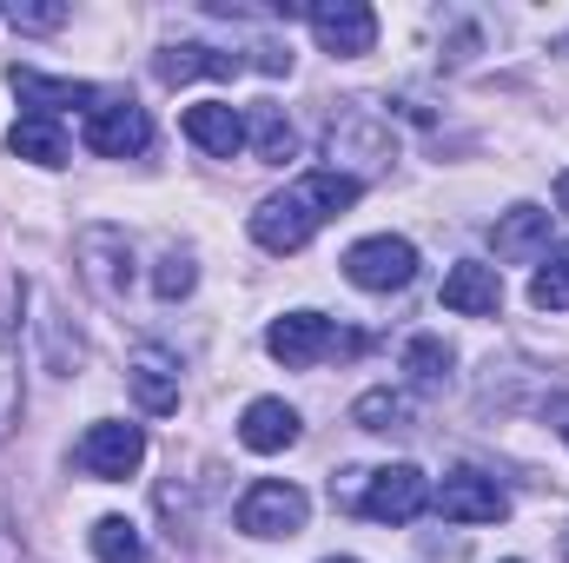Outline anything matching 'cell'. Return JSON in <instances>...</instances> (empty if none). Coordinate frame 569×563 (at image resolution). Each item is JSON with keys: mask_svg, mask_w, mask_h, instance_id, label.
Listing matches in <instances>:
<instances>
[{"mask_svg": "<svg viewBox=\"0 0 569 563\" xmlns=\"http://www.w3.org/2000/svg\"><path fill=\"white\" fill-rule=\"evenodd\" d=\"M252 67H259V73H291V53L272 47V40H259V47H252Z\"/></svg>", "mask_w": 569, "mask_h": 563, "instance_id": "83f0119b", "label": "cell"}, {"mask_svg": "<svg viewBox=\"0 0 569 563\" xmlns=\"http://www.w3.org/2000/svg\"><path fill=\"white\" fill-rule=\"evenodd\" d=\"M325 563H351V557H325Z\"/></svg>", "mask_w": 569, "mask_h": 563, "instance_id": "4dcf8cb0", "label": "cell"}, {"mask_svg": "<svg viewBox=\"0 0 569 563\" xmlns=\"http://www.w3.org/2000/svg\"><path fill=\"white\" fill-rule=\"evenodd\" d=\"M186 140L199 146V152H212V159H232L239 146H246V113L239 107H226V100H199V107H186Z\"/></svg>", "mask_w": 569, "mask_h": 563, "instance_id": "4fadbf2b", "label": "cell"}, {"mask_svg": "<svg viewBox=\"0 0 569 563\" xmlns=\"http://www.w3.org/2000/svg\"><path fill=\"white\" fill-rule=\"evenodd\" d=\"M443 305L463 312V318H497V312H503V279H497V266L457 259V266L443 273Z\"/></svg>", "mask_w": 569, "mask_h": 563, "instance_id": "7c38bea8", "label": "cell"}, {"mask_svg": "<svg viewBox=\"0 0 569 563\" xmlns=\"http://www.w3.org/2000/svg\"><path fill=\"white\" fill-rule=\"evenodd\" d=\"M0 531H7V504H0Z\"/></svg>", "mask_w": 569, "mask_h": 563, "instance_id": "f546056e", "label": "cell"}, {"mask_svg": "<svg viewBox=\"0 0 569 563\" xmlns=\"http://www.w3.org/2000/svg\"><path fill=\"white\" fill-rule=\"evenodd\" d=\"M20 424V345L0 332V437Z\"/></svg>", "mask_w": 569, "mask_h": 563, "instance_id": "d4e9b609", "label": "cell"}, {"mask_svg": "<svg viewBox=\"0 0 569 563\" xmlns=\"http://www.w3.org/2000/svg\"><path fill=\"white\" fill-rule=\"evenodd\" d=\"M557 206H563V213H569V172H563V179H557Z\"/></svg>", "mask_w": 569, "mask_h": 563, "instance_id": "f1b7e54d", "label": "cell"}, {"mask_svg": "<svg viewBox=\"0 0 569 563\" xmlns=\"http://www.w3.org/2000/svg\"><path fill=\"white\" fill-rule=\"evenodd\" d=\"M450 365H457V358H450V345H443L437 332H418V338H405V372H411L425 392H437V385L450 378Z\"/></svg>", "mask_w": 569, "mask_h": 563, "instance_id": "7402d4cb", "label": "cell"}, {"mask_svg": "<svg viewBox=\"0 0 569 563\" xmlns=\"http://www.w3.org/2000/svg\"><path fill=\"white\" fill-rule=\"evenodd\" d=\"M563 557H569V537H563Z\"/></svg>", "mask_w": 569, "mask_h": 563, "instance_id": "1f68e13d", "label": "cell"}, {"mask_svg": "<svg viewBox=\"0 0 569 563\" xmlns=\"http://www.w3.org/2000/svg\"><path fill=\"white\" fill-rule=\"evenodd\" d=\"M305 517H311V497H305L298 484H284V477H266V484H252V491L239 497V531L259 537V544L298 537Z\"/></svg>", "mask_w": 569, "mask_h": 563, "instance_id": "277c9868", "label": "cell"}, {"mask_svg": "<svg viewBox=\"0 0 569 563\" xmlns=\"http://www.w3.org/2000/svg\"><path fill=\"white\" fill-rule=\"evenodd\" d=\"M305 20H311L318 47H325V53H338V60H358V53H371V47H378V13H371L365 0H311V7H305Z\"/></svg>", "mask_w": 569, "mask_h": 563, "instance_id": "9c48e42d", "label": "cell"}, {"mask_svg": "<svg viewBox=\"0 0 569 563\" xmlns=\"http://www.w3.org/2000/svg\"><path fill=\"white\" fill-rule=\"evenodd\" d=\"M73 259H80V279L93 285L100 298H127V285H133V246H127L120 226H87L73 239Z\"/></svg>", "mask_w": 569, "mask_h": 563, "instance_id": "30bf717a", "label": "cell"}, {"mask_svg": "<svg viewBox=\"0 0 569 563\" xmlns=\"http://www.w3.org/2000/svg\"><path fill=\"white\" fill-rule=\"evenodd\" d=\"M239 67H246L239 53H219V47H199V40L166 47V53L152 60V73H159V80H172V87H179V80H232Z\"/></svg>", "mask_w": 569, "mask_h": 563, "instance_id": "e0dca14e", "label": "cell"}, {"mask_svg": "<svg viewBox=\"0 0 569 563\" xmlns=\"http://www.w3.org/2000/svg\"><path fill=\"white\" fill-rule=\"evenodd\" d=\"M298 412L284 405V398H252L246 405V418H239V444L246 451H259V457H272V451H291L298 444Z\"/></svg>", "mask_w": 569, "mask_h": 563, "instance_id": "9a60e30c", "label": "cell"}, {"mask_svg": "<svg viewBox=\"0 0 569 563\" xmlns=\"http://www.w3.org/2000/svg\"><path fill=\"white\" fill-rule=\"evenodd\" d=\"M331 159L385 166V159H398V140H391V127H378L371 113H345V120H331Z\"/></svg>", "mask_w": 569, "mask_h": 563, "instance_id": "ac0fdd59", "label": "cell"}, {"mask_svg": "<svg viewBox=\"0 0 569 563\" xmlns=\"http://www.w3.org/2000/svg\"><path fill=\"white\" fill-rule=\"evenodd\" d=\"M490 246H497V259H510V266L543 259V253H550V213H543V206H510V213L490 226Z\"/></svg>", "mask_w": 569, "mask_h": 563, "instance_id": "5bb4252c", "label": "cell"}, {"mask_svg": "<svg viewBox=\"0 0 569 563\" xmlns=\"http://www.w3.org/2000/svg\"><path fill=\"white\" fill-rule=\"evenodd\" d=\"M7 87L20 93V107H27L33 120H53V113H67V107H93V100H100V87H87V80H53V73H33V67H7Z\"/></svg>", "mask_w": 569, "mask_h": 563, "instance_id": "8fae6325", "label": "cell"}, {"mask_svg": "<svg viewBox=\"0 0 569 563\" xmlns=\"http://www.w3.org/2000/svg\"><path fill=\"white\" fill-rule=\"evenodd\" d=\"M192 285H199V273H192V253H166V259H159V273H152V292H159L166 305H172V298H186Z\"/></svg>", "mask_w": 569, "mask_h": 563, "instance_id": "484cf974", "label": "cell"}, {"mask_svg": "<svg viewBox=\"0 0 569 563\" xmlns=\"http://www.w3.org/2000/svg\"><path fill=\"white\" fill-rule=\"evenodd\" d=\"M93 557L100 563H140L146 557L140 531H133L127 517H100V524H93Z\"/></svg>", "mask_w": 569, "mask_h": 563, "instance_id": "cb8c5ba5", "label": "cell"}, {"mask_svg": "<svg viewBox=\"0 0 569 563\" xmlns=\"http://www.w3.org/2000/svg\"><path fill=\"white\" fill-rule=\"evenodd\" d=\"M345 279L358 292H405L418 279V246L398 239V233H378V239H358L345 253Z\"/></svg>", "mask_w": 569, "mask_h": 563, "instance_id": "52a82bcc", "label": "cell"}, {"mask_svg": "<svg viewBox=\"0 0 569 563\" xmlns=\"http://www.w3.org/2000/svg\"><path fill=\"white\" fill-rule=\"evenodd\" d=\"M7 20L27 27V33H53V27H67V7H13Z\"/></svg>", "mask_w": 569, "mask_h": 563, "instance_id": "4316f807", "label": "cell"}, {"mask_svg": "<svg viewBox=\"0 0 569 563\" xmlns=\"http://www.w3.org/2000/svg\"><path fill=\"white\" fill-rule=\"evenodd\" d=\"M0 20H7V13H0Z\"/></svg>", "mask_w": 569, "mask_h": 563, "instance_id": "d6a6232c", "label": "cell"}, {"mask_svg": "<svg viewBox=\"0 0 569 563\" xmlns=\"http://www.w3.org/2000/svg\"><path fill=\"white\" fill-rule=\"evenodd\" d=\"M351 424L378 431V437H405V431H418V398L411 392H365L351 405Z\"/></svg>", "mask_w": 569, "mask_h": 563, "instance_id": "d6986e66", "label": "cell"}, {"mask_svg": "<svg viewBox=\"0 0 569 563\" xmlns=\"http://www.w3.org/2000/svg\"><path fill=\"white\" fill-rule=\"evenodd\" d=\"M7 152H13V159H27V166H67V134H60L53 120L20 113V120L7 127Z\"/></svg>", "mask_w": 569, "mask_h": 563, "instance_id": "ffe728a7", "label": "cell"}, {"mask_svg": "<svg viewBox=\"0 0 569 563\" xmlns=\"http://www.w3.org/2000/svg\"><path fill=\"white\" fill-rule=\"evenodd\" d=\"M530 298H537V312H569V246L543 253V266L530 279Z\"/></svg>", "mask_w": 569, "mask_h": 563, "instance_id": "603a6c76", "label": "cell"}, {"mask_svg": "<svg viewBox=\"0 0 569 563\" xmlns=\"http://www.w3.org/2000/svg\"><path fill=\"white\" fill-rule=\"evenodd\" d=\"M358 179H345V172H305V179H291L284 192H272L259 213H252V239L266 246V253H305L345 206H358Z\"/></svg>", "mask_w": 569, "mask_h": 563, "instance_id": "6da1fadb", "label": "cell"}, {"mask_svg": "<svg viewBox=\"0 0 569 563\" xmlns=\"http://www.w3.org/2000/svg\"><path fill=\"white\" fill-rule=\"evenodd\" d=\"M510 563H517V557H510Z\"/></svg>", "mask_w": 569, "mask_h": 563, "instance_id": "836d02e7", "label": "cell"}, {"mask_svg": "<svg viewBox=\"0 0 569 563\" xmlns=\"http://www.w3.org/2000/svg\"><path fill=\"white\" fill-rule=\"evenodd\" d=\"M351 511H365L371 524H411L418 511H430V484L418 464H385L365 471V491L351 497Z\"/></svg>", "mask_w": 569, "mask_h": 563, "instance_id": "5b68a950", "label": "cell"}, {"mask_svg": "<svg viewBox=\"0 0 569 563\" xmlns=\"http://www.w3.org/2000/svg\"><path fill=\"white\" fill-rule=\"evenodd\" d=\"M351 345H358V338H345L325 312H284V318L266 325V352H272L279 365H291V372L325 365L331 352H351Z\"/></svg>", "mask_w": 569, "mask_h": 563, "instance_id": "7a4b0ae2", "label": "cell"}, {"mask_svg": "<svg viewBox=\"0 0 569 563\" xmlns=\"http://www.w3.org/2000/svg\"><path fill=\"white\" fill-rule=\"evenodd\" d=\"M80 140H87V152H100V159H133V152H146V140H152V120H146V107H133L127 93H100V100L87 107Z\"/></svg>", "mask_w": 569, "mask_h": 563, "instance_id": "8992f818", "label": "cell"}, {"mask_svg": "<svg viewBox=\"0 0 569 563\" xmlns=\"http://www.w3.org/2000/svg\"><path fill=\"white\" fill-rule=\"evenodd\" d=\"M246 140H252V152H259L266 166H284V159L298 152V134H291L284 107H252V120H246Z\"/></svg>", "mask_w": 569, "mask_h": 563, "instance_id": "44dd1931", "label": "cell"}, {"mask_svg": "<svg viewBox=\"0 0 569 563\" xmlns=\"http://www.w3.org/2000/svg\"><path fill=\"white\" fill-rule=\"evenodd\" d=\"M430 511H437L443 524H503V517H510V497H503V484L483 477V471H450V477L430 491Z\"/></svg>", "mask_w": 569, "mask_h": 563, "instance_id": "ba28073f", "label": "cell"}, {"mask_svg": "<svg viewBox=\"0 0 569 563\" xmlns=\"http://www.w3.org/2000/svg\"><path fill=\"white\" fill-rule=\"evenodd\" d=\"M127 385H133V398H140L146 418H166V412H179V365L166 358V352H133V372H127Z\"/></svg>", "mask_w": 569, "mask_h": 563, "instance_id": "2e32d148", "label": "cell"}, {"mask_svg": "<svg viewBox=\"0 0 569 563\" xmlns=\"http://www.w3.org/2000/svg\"><path fill=\"white\" fill-rule=\"evenodd\" d=\"M73 464H80L87 477H100V484H127L146 464V431L140 424H120V418L87 424V437L73 444Z\"/></svg>", "mask_w": 569, "mask_h": 563, "instance_id": "3957f363", "label": "cell"}]
</instances>
